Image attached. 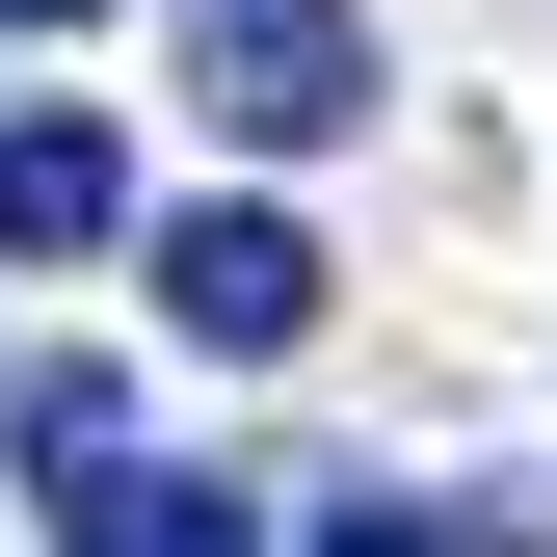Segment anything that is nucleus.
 <instances>
[{"label":"nucleus","mask_w":557,"mask_h":557,"mask_svg":"<svg viewBox=\"0 0 557 557\" xmlns=\"http://www.w3.org/2000/svg\"><path fill=\"white\" fill-rule=\"evenodd\" d=\"M319 557H505V505H398V478H345Z\"/></svg>","instance_id":"39448f33"},{"label":"nucleus","mask_w":557,"mask_h":557,"mask_svg":"<svg viewBox=\"0 0 557 557\" xmlns=\"http://www.w3.org/2000/svg\"><path fill=\"white\" fill-rule=\"evenodd\" d=\"M186 107L265 133V160H319V133H372V27L345 0H186Z\"/></svg>","instance_id":"f257e3e1"},{"label":"nucleus","mask_w":557,"mask_h":557,"mask_svg":"<svg viewBox=\"0 0 557 557\" xmlns=\"http://www.w3.org/2000/svg\"><path fill=\"white\" fill-rule=\"evenodd\" d=\"M160 319L265 372V345H319V239H293V213H186V239H160Z\"/></svg>","instance_id":"7ed1b4c3"},{"label":"nucleus","mask_w":557,"mask_h":557,"mask_svg":"<svg viewBox=\"0 0 557 557\" xmlns=\"http://www.w3.org/2000/svg\"><path fill=\"white\" fill-rule=\"evenodd\" d=\"M53 557H265V505H239V478H81Z\"/></svg>","instance_id":"20e7f679"},{"label":"nucleus","mask_w":557,"mask_h":557,"mask_svg":"<svg viewBox=\"0 0 557 557\" xmlns=\"http://www.w3.org/2000/svg\"><path fill=\"white\" fill-rule=\"evenodd\" d=\"M0 27H107V0H0Z\"/></svg>","instance_id":"423d86ee"},{"label":"nucleus","mask_w":557,"mask_h":557,"mask_svg":"<svg viewBox=\"0 0 557 557\" xmlns=\"http://www.w3.org/2000/svg\"><path fill=\"white\" fill-rule=\"evenodd\" d=\"M133 239V133L107 107H0V265H107Z\"/></svg>","instance_id":"f03ea898"}]
</instances>
